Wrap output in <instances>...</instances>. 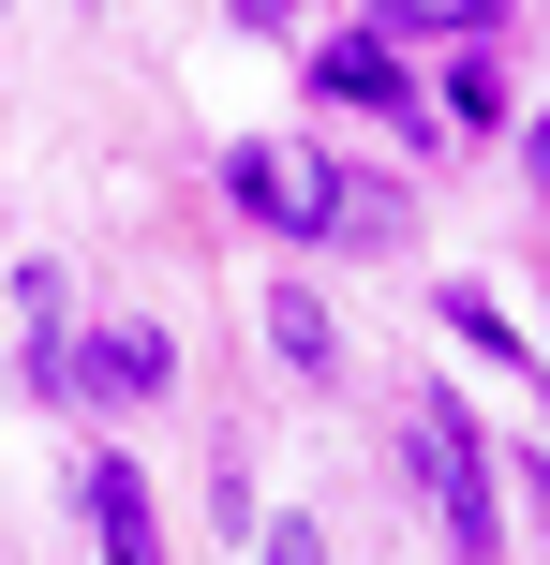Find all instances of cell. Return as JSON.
<instances>
[{
  "label": "cell",
  "instance_id": "cell-7",
  "mask_svg": "<svg viewBox=\"0 0 550 565\" xmlns=\"http://www.w3.org/2000/svg\"><path fill=\"white\" fill-rule=\"evenodd\" d=\"M387 30H506V0H387Z\"/></svg>",
  "mask_w": 550,
  "mask_h": 565
},
{
  "label": "cell",
  "instance_id": "cell-2",
  "mask_svg": "<svg viewBox=\"0 0 550 565\" xmlns=\"http://www.w3.org/2000/svg\"><path fill=\"white\" fill-rule=\"evenodd\" d=\"M402 461H417V491H432V536L462 551V565H492L506 551V477H492V447H476V417L446 387L402 417Z\"/></svg>",
  "mask_w": 550,
  "mask_h": 565
},
{
  "label": "cell",
  "instance_id": "cell-1",
  "mask_svg": "<svg viewBox=\"0 0 550 565\" xmlns=\"http://www.w3.org/2000/svg\"><path fill=\"white\" fill-rule=\"evenodd\" d=\"M224 194L254 209V224L283 238H327V254H387L402 238V194L357 164H327V149H224Z\"/></svg>",
  "mask_w": 550,
  "mask_h": 565
},
{
  "label": "cell",
  "instance_id": "cell-6",
  "mask_svg": "<svg viewBox=\"0 0 550 565\" xmlns=\"http://www.w3.org/2000/svg\"><path fill=\"white\" fill-rule=\"evenodd\" d=\"M268 358H283V372H313V387L343 372V328H327V298H313V282H283V298H268Z\"/></svg>",
  "mask_w": 550,
  "mask_h": 565
},
{
  "label": "cell",
  "instance_id": "cell-5",
  "mask_svg": "<svg viewBox=\"0 0 550 565\" xmlns=\"http://www.w3.org/2000/svg\"><path fill=\"white\" fill-rule=\"evenodd\" d=\"M313 89H343V105H387L417 149H432V89L402 75V45H387V30H327V45H313Z\"/></svg>",
  "mask_w": 550,
  "mask_h": 565
},
{
  "label": "cell",
  "instance_id": "cell-3",
  "mask_svg": "<svg viewBox=\"0 0 550 565\" xmlns=\"http://www.w3.org/2000/svg\"><path fill=\"white\" fill-rule=\"evenodd\" d=\"M30 387L45 402H164L179 387V342L164 328H30Z\"/></svg>",
  "mask_w": 550,
  "mask_h": 565
},
{
  "label": "cell",
  "instance_id": "cell-9",
  "mask_svg": "<svg viewBox=\"0 0 550 565\" xmlns=\"http://www.w3.org/2000/svg\"><path fill=\"white\" fill-rule=\"evenodd\" d=\"M224 15H238V30H298V0H224Z\"/></svg>",
  "mask_w": 550,
  "mask_h": 565
},
{
  "label": "cell",
  "instance_id": "cell-11",
  "mask_svg": "<svg viewBox=\"0 0 550 565\" xmlns=\"http://www.w3.org/2000/svg\"><path fill=\"white\" fill-rule=\"evenodd\" d=\"M521 491H536V521H550V447H536V461H521Z\"/></svg>",
  "mask_w": 550,
  "mask_h": 565
},
{
  "label": "cell",
  "instance_id": "cell-4",
  "mask_svg": "<svg viewBox=\"0 0 550 565\" xmlns=\"http://www.w3.org/2000/svg\"><path fill=\"white\" fill-rule=\"evenodd\" d=\"M75 507H89V551H105V565H179V551H164V507H149V477H134L119 447L75 461Z\"/></svg>",
  "mask_w": 550,
  "mask_h": 565
},
{
  "label": "cell",
  "instance_id": "cell-8",
  "mask_svg": "<svg viewBox=\"0 0 550 565\" xmlns=\"http://www.w3.org/2000/svg\"><path fill=\"white\" fill-rule=\"evenodd\" d=\"M268 565H327V551H313V521H268Z\"/></svg>",
  "mask_w": 550,
  "mask_h": 565
},
{
  "label": "cell",
  "instance_id": "cell-10",
  "mask_svg": "<svg viewBox=\"0 0 550 565\" xmlns=\"http://www.w3.org/2000/svg\"><path fill=\"white\" fill-rule=\"evenodd\" d=\"M521 179H536V194H550V119H536V135H521Z\"/></svg>",
  "mask_w": 550,
  "mask_h": 565
}]
</instances>
